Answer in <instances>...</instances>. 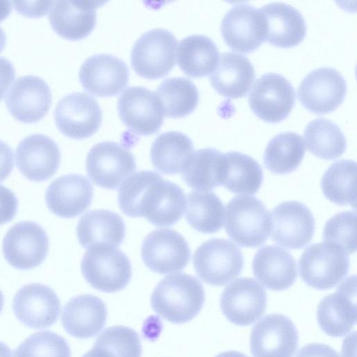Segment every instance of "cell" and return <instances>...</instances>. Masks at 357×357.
Instances as JSON below:
<instances>
[{
	"label": "cell",
	"instance_id": "6da1fadb",
	"mask_svg": "<svg viewBox=\"0 0 357 357\" xmlns=\"http://www.w3.org/2000/svg\"><path fill=\"white\" fill-rule=\"evenodd\" d=\"M204 299L203 286L197 278L178 273L168 275L158 283L152 292L151 304L164 319L183 324L197 315Z\"/></svg>",
	"mask_w": 357,
	"mask_h": 357
},
{
	"label": "cell",
	"instance_id": "7a4b0ae2",
	"mask_svg": "<svg viewBox=\"0 0 357 357\" xmlns=\"http://www.w3.org/2000/svg\"><path fill=\"white\" fill-rule=\"evenodd\" d=\"M225 231L242 247L256 248L267 240L271 215L258 199L249 195L234 197L227 204Z\"/></svg>",
	"mask_w": 357,
	"mask_h": 357
},
{
	"label": "cell",
	"instance_id": "3957f363",
	"mask_svg": "<svg viewBox=\"0 0 357 357\" xmlns=\"http://www.w3.org/2000/svg\"><path fill=\"white\" fill-rule=\"evenodd\" d=\"M81 270L91 286L107 293L123 289L132 276L128 257L118 248L107 245L88 248L82 261Z\"/></svg>",
	"mask_w": 357,
	"mask_h": 357
},
{
	"label": "cell",
	"instance_id": "277c9868",
	"mask_svg": "<svg viewBox=\"0 0 357 357\" xmlns=\"http://www.w3.org/2000/svg\"><path fill=\"white\" fill-rule=\"evenodd\" d=\"M349 257L340 246L321 242L310 245L299 261L301 278L310 287L328 289L338 284L348 273Z\"/></svg>",
	"mask_w": 357,
	"mask_h": 357
},
{
	"label": "cell",
	"instance_id": "5b68a950",
	"mask_svg": "<svg viewBox=\"0 0 357 357\" xmlns=\"http://www.w3.org/2000/svg\"><path fill=\"white\" fill-rule=\"evenodd\" d=\"M241 250L223 238L204 242L195 250L193 265L197 275L204 282L222 286L238 277L243 268Z\"/></svg>",
	"mask_w": 357,
	"mask_h": 357
},
{
	"label": "cell",
	"instance_id": "8992f818",
	"mask_svg": "<svg viewBox=\"0 0 357 357\" xmlns=\"http://www.w3.org/2000/svg\"><path fill=\"white\" fill-rule=\"evenodd\" d=\"M177 40L169 31L151 29L135 43L131 64L140 76L158 79L167 75L176 63Z\"/></svg>",
	"mask_w": 357,
	"mask_h": 357
},
{
	"label": "cell",
	"instance_id": "52a82bcc",
	"mask_svg": "<svg viewBox=\"0 0 357 357\" xmlns=\"http://www.w3.org/2000/svg\"><path fill=\"white\" fill-rule=\"evenodd\" d=\"M86 169L91 180L106 189H116L136 169L135 159L125 146L114 142L95 144L87 154Z\"/></svg>",
	"mask_w": 357,
	"mask_h": 357
},
{
	"label": "cell",
	"instance_id": "ba28073f",
	"mask_svg": "<svg viewBox=\"0 0 357 357\" xmlns=\"http://www.w3.org/2000/svg\"><path fill=\"white\" fill-rule=\"evenodd\" d=\"M49 239L37 223L22 221L6 232L2 251L8 263L15 268L29 270L40 265L47 255Z\"/></svg>",
	"mask_w": 357,
	"mask_h": 357
},
{
	"label": "cell",
	"instance_id": "9c48e42d",
	"mask_svg": "<svg viewBox=\"0 0 357 357\" xmlns=\"http://www.w3.org/2000/svg\"><path fill=\"white\" fill-rule=\"evenodd\" d=\"M295 96L294 86L284 76L269 73L255 81L248 96V103L259 119L278 123L290 114Z\"/></svg>",
	"mask_w": 357,
	"mask_h": 357
},
{
	"label": "cell",
	"instance_id": "30bf717a",
	"mask_svg": "<svg viewBox=\"0 0 357 357\" xmlns=\"http://www.w3.org/2000/svg\"><path fill=\"white\" fill-rule=\"evenodd\" d=\"M141 255L146 267L165 275L182 271L189 263L190 249L178 232L172 229H160L145 237Z\"/></svg>",
	"mask_w": 357,
	"mask_h": 357
},
{
	"label": "cell",
	"instance_id": "8fae6325",
	"mask_svg": "<svg viewBox=\"0 0 357 357\" xmlns=\"http://www.w3.org/2000/svg\"><path fill=\"white\" fill-rule=\"evenodd\" d=\"M54 117L57 128L64 135L82 139L98 130L102 122V111L92 96L76 92L59 100Z\"/></svg>",
	"mask_w": 357,
	"mask_h": 357
},
{
	"label": "cell",
	"instance_id": "7c38bea8",
	"mask_svg": "<svg viewBox=\"0 0 357 357\" xmlns=\"http://www.w3.org/2000/svg\"><path fill=\"white\" fill-rule=\"evenodd\" d=\"M220 31L233 50L249 53L266 40V24L259 9L247 3L233 6L224 15Z\"/></svg>",
	"mask_w": 357,
	"mask_h": 357
},
{
	"label": "cell",
	"instance_id": "4fadbf2b",
	"mask_svg": "<svg viewBox=\"0 0 357 357\" xmlns=\"http://www.w3.org/2000/svg\"><path fill=\"white\" fill-rule=\"evenodd\" d=\"M117 110L123 123L139 135L157 132L164 120L163 109L155 93L142 86L125 90L118 99Z\"/></svg>",
	"mask_w": 357,
	"mask_h": 357
},
{
	"label": "cell",
	"instance_id": "5bb4252c",
	"mask_svg": "<svg viewBox=\"0 0 357 357\" xmlns=\"http://www.w3.org/2000/svg\"><path fill=\"white\" fill-rule=\"evenodd\" d=\"M298 332L286 316L271 314L260 319L250 337L253 357H292L298 347Z\"/></svg>",
	"mask_w": 357,
	"mask_h": 357
},
{
	"label": "cell",
	"instance_id": "9a60e30c",
	"mask_svg": "<svg viewBox=\"0 0 357 357\" xmlns=\"http://www.w3.org/2000/svg\"><path fill=\"white\" fill-rule=\"evenodd\" d=\"M347 84L336 69L316 68L309 73L298 88V98L303 106L315 114H326L336 109L344 100Z\"/></svg>",
	"mask_w": 357,
	"mask_h": 357
},
{
	"label": "cell",
	"instance_id": "2e32d148",
	"mask_svg": "<svg viewBox=\"0 0 357 357\" xmlns=\"http://www.w3.org/2000/svg\"><path fill=\"white\" fill-rule=\"evenodd\" d=\"M220 305L229 321L238 326L250 325L265 312L266 293L255 279L241 278L225 288Z\"/></svg>",
	"mask_w": 357,
	"mask_h": 357
},
{
	"label": "cell",
	"instance_id": "e0dca14e",
	"mask_svg": "<svg viewBox=\"0 0 357 357\" xmlns=\"http://www.w3.org/2000/svg\"><path fill=\"white\" fill-rule=\"evenodd\" d=\"M61 310L60 300L47 285L32 283L21 287L13 301V310L24 326L43 329L54 324Z\"/></svg>",
	"mask_w": 357,
	"mask_h": 357
},
{
	"label": "cell",
	"instance_id": "ac0fdd59",
	"mask_svg": "<svg viewBox=\"0 0 357 357\" xmlns=\"http://www.w3.org/2000/svg\"><path fill=\"white\" fill-rule=\"evenodd\" d=\"M271 239L288 249H301L312 240L315 220L310 209L297 201L282 202L271 211Z\"/></svg>",
	"mask_w": 357,
	"mask_h": 357
},
{
	"label": "cell",
	"instance_id": "d6986e66",
	"mask_svg": "<svg viewBox=\"0 0 357 357\" xmlns=\"http://www.w3.org/2000/svg\"><path fill=\"white\" fill-rule=\"evenodd\" d=\"M82 87L96 96L108 97L119 93L127 86L129 70L119 58L107 54L93 55L79 69Z\"/></svg>",
	"mask_w": 357,
	"mask_h": 357
},
{
	"label": "cell",
	"instance_id": "ffe728a7",
	"mask_svg": "<svg viewBox=\"0 0 357 357\" xmlns=\"http://www.w3.org/2000/svg\"><path fill=\"white\" fill-rule=\"evenodd\" d=\"M52 93L47 84L40 77L26 75L19 77L10 88L6 103L10 114L25 123L41 120L49 111Z\"/></svg>",
	"mask_w": 357,
	"mask_h": 357
},
{
	"label": "cell",
	"instance_id": "44dd1931",
	"mask_svg": "<svg viewBox=\"0 0 357 357\" xmlns=\"http://www.w3.org/2000/svg\"><path fill=\"white\" fill-rule=\"evenodd\" d=\"M15 160L23 176L30 181L40 182L49 179L56 172L61 153L52 139L34 134L26 137L18 144Z\"/></svg>",
	"mask_w": 357,
	"mask_h": 357
},
{
	"label": "cell",
	"instance_id": "7402d4cb",
	"mask_svg": "<svg viewBox=\"0 0 357 357\" xmlns=\"http://www.w3.org/2000/svg\"><path fill=\"white\" fill-rule=\"evenodd\" d=\"M317 318L320 328L332 337H340L351 331L356 321V277H349L336 291L319 303Z\"/></svg>",
	"mask_w": 357,
	"mask_h": 357
},
{
	"label": "cell",
	"instance_id": "603a6c76",
	"mask_svg": "<svg viewBox=\"0 0 357 357\" xmlns=\"http://www.w3.org/2000/svg\"><path fill=\"white\" fill-rule=\"evenodd\" d=\"M93 188L85 176L70 174L54 179L48 186L45 202L48 208L63 218L76 217L91 205Z\"/></svg>",
	"mask_w": 357,
	"mask_h": 357
},
{
	"label": "cell",
	"instance_id": "cb8c5ba5",
	"mask_svg": "<svg viewBox=\"0 0 357 357\" xmlns=\"http://www.w3.org/2000/svg\"><path fill=\"white\" fill-rule=\"evenodd\" d=\"M104 3L96 1H56L50 10L53 30L71 40L86 37L96 23V8Z\"/></svg>",
	"mask_w": 357,
	"mask_h": 357
},
{
	"label": "cell",
	"instance_id": "d4e9b609",
	"mask_svg": "<svg viewBox=\"0 0 357 357\" xmlns=\"http://www.w3.org/2000/svg\"><path fill=\"white\" fill-rule=\"evenodd\" d=\"M107 307L98 297L83 294L72 298L63 307L61 324L73 337L86 339L97 335L104 327Z\"/></svg>",
	"mask_w": 357,
	"mask_h": 357
},
{
	"label": "cell",
	"instance_id": "484cf974",
	"mask_svg": "<svg viewBox=\"0 0 357 357\" xmlns=\"http://www.w3.org/2000/svg\"><path fill=\"white\" fill-rule=\"evenodd\" d=\"M266 24V40L280 47H291L305 38L306 24L302 14L292 6L273 2L259 8Z\"/></svg>",
	"mask_w": 357,
	"mask_h": 357
},
{
	"label": "cell",
	"instance_id": "4316f807",
	"mask_svg": "<svg viewBox=\"0 0 357 357\" xmlns=\"http://www.w3.org/2000/svg\"><path fill=\"white\" fill-rule=\"evenodd\" d=\"M255 77V68L248 57L227 52L219 56L209 79L214 89L222 96L239 98L247 94Z\"/></svg>",
	"mask_w": 357,
	"mask_h": 357
},
{
	"label": "cell",
	"instance_id": "83f0119b",
	"mask_svg": "<svg viewBox=\"0 0 357 357\" xmlns=\"http://www.w3.org/2000/svg\"><path fill=\"white\" fill-rule=\"evenodd\" d=\"M252 267L255 278L273 291L288 289L297 278L294 258L288 251L276 245L260 248L254 256Z\"/></svg>",
	"mask_w": 357,
	"mask_h": 357
},
{
	"label": "cell",
	"instance_id": "f1b7e54d",
	"mask_svg": "<svg viewBox=\"0 0 357 357\" xmlns=\"http://www.w3.org/2000/svg\"><path fill=\"white\" fill-rule=\"evenodd\" d=\"M125 233L121 217L104 209L88 211L79 218L77 226L78 241L84 248L105 245L117 247L123 242Z\"/></svg>",
	"mask_w": 357,
	"mask_h": 357
},
{
	"label": "cell",
	"instance_id": "f546056e",
	"mask_svg": "<svg viewBox=\"0 0 357 357\" xmlns=\"http://www.w3.org/2000/svg\"><path fill=\"white\" fill-rule=\"evenodd\" d=\"M263 171L251 156L237 152L223 153L220 184L236 194L254 195L261 187Z\"/></svg>",
	"mask_w": 357,
	"mask_h": 357
},
{
	"label": "cell",
	"instance_id": "4dcf8cb0",
	"mask_svg": "<svg viewBox=\"0 0 357 357\" xmlns=\"http://www.w3.org/2000/svg\"><path fill=\"white\" fill-rule=\"evenodd\" d=\"M193 152V143L187 135L169 131L155 139L150 156L153 166L158 171L165 174H175L181 172Z\"/></svg>",
	"mask_w": 357,
	"mask_h": 357
},
{
	"label": "cell",
	"instance_id": "1f68e13d",
	"mask_svg": "<svg viewBox=\"0 0 357 357\" xmlns=\"http://www.w3.org/2000/svg\"><path fill=\"white\" fill-rule=\"evenodd\" d=\"M178 64L190 77H203L214 70L219 58L218 47L204 35H192L181 40L178 46Z\"/></svg>",
	"mask_w": 357,
	"mask_h": 357
},
{
	"label": "cell",
	"instance_id": "d6a6232c",
	"mask_svg": "<svg viewBox=\"0 0 357 357\" xmlns=\"http://www.w3.org/2000/svg\"><path fill=\"white\" fill-rule=\"evenodd\" d=\"M223 153L213 148L194 151L181 171L182 178L192 188L210 190L220 185Z\"/></svg>",
	"mask_w": 357,
	"mask_h": 357
},
{
	"label": "cell",
	"instance_id": "836d02e7",
	"mask_svg": "<svg viewBox=\"0 0 357 357\" xmlns=\"http://www.w3.org/2000/svg\"><path fill=\"white\" fill-rule=\"evenodd\" d=\"M305 153L302 137L294 132H284L273 137L264 153L265 167L277 174H287L301 164Z\"/></svg>",
	"mask_w": 357,
	"mask_h": 357
},
{
	"label": "cell",
	"instance_id": "e575fe53",
	"mask_svg": "<svg viewBox=\"0 0 357 357\" xmlns=\"http://www.w3.org/2000/svg\"><path fill=\"white\" fill-rule=\"evenodd\" d=\"M224 215V206L213 192L193 190L188 195L185 217L195 230L205 234L218 231L223 226Z\"/></svg>",
	"mask_w": 357,
	"mask_h": 357
},
{
	"label": "cell",
	"instance_id": "d590c367",
	"mask_svg": "<svg viewBox=\"0 0 357 357\" xmlns=\"http://www.w3.org/2000/svg\"><path fill=\"white\" fill-rule=\"evenodd\" d=\"M321 187L326 198L337 205H356V163L350 160L333 162L324 174Z\"/></svg>",
	"mask_w": 357,
	"mask_h": 357
},
{
	"label": "cell",
	"instance_id": "8d00e7d4",
	"mask_svg": "<svg viewBox=\"0 0 357 357\" xmlns=\"http://www.w3.org/2000/svg\"><path fill=\"white\" fill-rule=\"evenodd\" d=\"M308 151L325 160H334L342 155L347 142L344 133L333 121L324 118L311 121L304 130Z\"/></svg>",
	"mask_w": 357,
	"mask_h": 357
},
{
	"label": "cell",
	"instance_id": "74e56055",
	"mask_svg": "<svg viewBox=\"0 0 357 357\" xmlns=\"http://www.w3.org/2000/svg\"><path fill=\"white\" fill-rule=\"evenodd\" d=\"M155 94L164 114L172 118L183 117L197 107L199 92L194 83L185 77H171L162 81Z\"/></svg>",
	"mask_w": 357,
	"mask_h": 357
},
{
	"label": "cell",
	"instance_id": "f35d334b",
	"mask_svg": "<svg viewBox=\"0 0 357 357\" xmlns=\"http://www.w3.org/2000/svg\"><path fill=\"white\" fill-rule=\"evenodd\" d=\"M14 357H71L66 340L50 331L35 333L14 351Z\"/></svg>",
	"mask_w": 357,
	"mask_h": 357
},
{
	"label": "cell",
	"instance_id": "ab89813d",
	"mask_svg": "<svg viewBox=\"0 0 357 357\" xmlns=\"http://www.w3.org/2000/svg\"><path fill=\"white\" fill-rule=\"evenodd\" d=\"M94 345L100 347L114 357H141L142 347L137 333L124 326L106 328L96 339Z\"/></svg>",
	"mask_w": 357,
	"mask_h": 357
},
{
	"label": "cell",
	"instance_id": "60d3db41",
	"mask_svg": "<svg viewBox=\"0 0 357 357\" xmlns=\"http://www.w3.org/2000/svg\"><path fill=\"white\" fill-rule=\"evenodd\" d=\"M356 213L347 211L331 217L325 224L323 239L337 245L345 252L356 250Z\"/></svg>",
	"mask_w": 357,
	"mask_h": 357
},
{
	"label": "cell",
	"instance_id": "b9f144b4",
	"mask_svg": "<svg viewBox=\"0 0 357 357\" xmlns=\"http://www.w3.org/2000/svg\"><path fill=\"white\" fill-rule=\"evenodd\" d=\"M18 202L14 192L0 184V225L11 221L17 211Z\"/></svg>",
	"mask_w": 357,
	"mask_h": 357
},
{
	"label": "cell",
	"instance_id": "7bdbcfd3",
	"mask_svg": "<svg viewBox=\"0 0 357 357\" xmlns=\"http://www.w3.org/2000/svg\"><path fill=\"white\" fill-rule=\"evenodd\" d=\"M11 3L18 13L30 17H38L50 10L54 1H13Z\"/></svg>",
	"mask_w": 357,
	"mask_h": 357
},
{
	"label": "cell",
	"instance_id": "ee69618b",
	"mask_svg": "<svg viewBox=\"0 0 357 357\" xmlns=\"http://www.w3.org/2000/svg\"><path fill=\"white\" fill-rule=\"evenodd\" d=\"M296 357H340V356L328 345L311 343L302 347Z\"/></svg>",
	"mask_w": 357,
	"mask_h": 357
},
{
	"label": "cell",
	"instance_id": "f6af8a7d",
	"mask_svg": "<svg viewBox=\"0 0 357 357\" xmlns=\"http://www.w3.org/2000/svg\"><path fill=\"white\" fill-rule=\"evenodd\" d=\"M14 165L13 152L10 146L0 140V182L10 174Z\"/></svg>",
	"mask_w": 357,
	"mask_h": 357
},
{
	"label": "cell",
	"instance_id": "bcb514c9",
	"mask_svg": "<svg viewBox=\"0 0 357 357\" xmlns=\"http://www.w3.org/2000/svg\"><path fill=\"white\" fill-rule=\"evenodd\" d=\"M13 64L6 59L0 57V100L15 79Z\"/></svg>",
	"mask_w": 357,
	"mask_h": 357
},
{
	"label": "cell",
	"instance_id": "7dc6e473",
	"mask_svg": "<svg viewBox=\"0 0 357 357\" xmlns=\"http://www.w3.org/2000/svg\"><path fill=\"white\" fill-rule=\"evenodd\" d=\"M82 357H114L113 355L106 349L94 345L88 352Z\"/></svg>",
	"mask_w": 357,
	"mask_h": 357
},
{
	"label": "cell",
	"instance_id": "c3c4849f",
	"mask_svg": "<svg viewBox=\"0 0 357 357\" xmlns=\"http://www.w3.org/2000/svg\"><path fill=\"white\" fill-rule=\"evenodd\" d=\"M11 1H0V21L6 19L10 13L12 6Z\"/></svg>",
	"mask_w": 357,
	"mask_h": 357
},
{
	"label": "cell",
	"instance_id": "681fc988",
	"mask_svg": "<svg viewBox=\"0 0 357 357\" xmlns=\"http://www.w3.org/2000/svg\"><path fill=\"white\" fill-rule=\"evenodd\" d=\"M215 357H248L246 355L236 351H229L219 354Z\"/></svg>",
	"mask_w": 357,
	"mask_h": 357
},
{
	"label": "cell",
	"instance_id": "f907efd6",
	"mask_svg": "<svg viewBox=\"0 0 357 357\" xmlns=\"http://www.w3.org/2000/svg\"><path fill=\"white\" fill-rule=\"evenodd\" d=\"M0 357H13L9 347L2 342H0Z\"/></svg>",
	"mask_w": 357,
	"mask_h": 357
},
{
	"label": "cell",
	"instance_id": "816d5d0a",
	"mask_svg": "<svg viewBox=\"0 0 357 357\" xmlns=\"http://www.w3.org/2000/svg\"><path fill=\"white\" fill-rule=\"evenodd\" d=\"M6 42V36L3 30L0 27V53L3 50Z\"/></svg>",
	"mask_w": 357,
	"mask_h": 357
},
{
	"label": "cell",
	"instance_id": "f5cc1de1",
	"mask_svg": "<svg viewBox=\"0 0 357 357\" xmlns=\"http://www.w3.org/2000/svg\"><path fill=\"white\" fill-rule=\"evenodd\" d=\"M3 304H4V296H3L1 291L0 290V313L3 310Z\"/></svg>",
	"mask_w": 357,
	"mask_h": 357
}]
</instances>
